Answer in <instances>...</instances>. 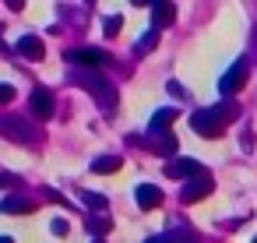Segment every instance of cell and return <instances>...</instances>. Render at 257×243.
<instances>
[{
	"label": "cell",
	"instance_id": "obj_1",
	"mask_svg": "<svg viewBox=\"0 0 257 243\" xmlns=\"http://www.w3.org/2000/svg\"><path fill=\"white\" fill-rule=\"evenodd\" d=\"M71 81L81 85V88L99 102V109L113 113V106H116V88H113L99 71H92V67H71Z\"/></svg>",
	"mask_w": 257,
	"mask_h": 243
},
{
	"label": "cell",
	"instance_id": "obj_2",
	"mask_svg": "<svg viewBox=\"0 0 257 243\" xmlns=\"http://www.w3.org/2000/svg\"><path fill=\"white\" fill-rule=\"evenodd\" d=\"M0 134L8 141H15V145H39L43 141V131L32 120L18 116V113H0Z\"/></svg>",
	"mask_w": 257,
	"mask_h": 243
},
{
	"label": "cell",
	"instance_id": "obj_3",
	"mask_svg": "<svg viewBox=\"0 0 257 243\" xmlns=\"http://www.w3.org/2000/svg\"><path fill=\"white\" fill-rule=\"evenodd\" d=\"M64 60H67V64H74V67H92V71H99V67L113 64V60H109V53H106V50H95V46H74V50H67V53H64Z\"/></svg>",
	"mask_w": 257,
	"mask_h": 243
},
{
	"label": "cell",
	"instance_id": "obj_4",
	"mask_svg": "<svg viewBox=\"0 0 257 243\" xmlns=\"http://www.w3.org/2000/svg\"><path fill=\"white\" fill-rule=\"evenodd\" d=\"M246 78H250V60L246 57H239V60H232V67L222 74V81H218V92L225 95V99H232L243 85H246Z\"/></svg>",
	"mask_w": 257,
	"mask_h": 243
},
{
	"label": "cell",
	"instance_id": "obj_5",
	"mask_svg": "<svg viewBox=\"0 0 257 243\" xmlns=\"http://www.w3.org/2000/svg\"><path fill=\"white\" fill-rule=\"evenodd\" d=\"M190 127H194V134H201V138H218V134L225 131V120H222L218 109L211 106V109H194V113H190Z\"/></svg>",
	"mask_w": 257,
	"mask_h": 243
},
{
	"label": "cell",
	"instance_id": "obj_6",
	"mask_svg": "<svg viewBox=\"0 0 257 243\" xmlns=\"http://www.w3.org/2000/svg\"><path fill=\"white\" fill-rule=\"evenodd\" d=\"M29 109H32V116H36V120H50V116H53V109H57L53 92H50V88H32V95H29Z\"/></svg>",
	"mask_w": 257,
	"mask_h": 243
},
{
	"label": "cell",
	"instance_id": "obj_7",
	"mask_svg": "<svg viewBox=\"0 0 257 243\" xmlns=\"http://www.w3.org/2000/svg\"><path fill=\"white\" fill-rule=\"evenodd\" d=\"M201 173H208L197 159H180V155H173L169 162H166V176H176V180H190V176H201Z\"/></svg>",
	"mask_w": 257,
	"mask_h": 243
},
{
	"label": "cell",
	"instance_id": "obj_8",
	"mask_svg": "<svg viewBox=\"0 0 257 243\" xmlns=\"http://www.w3.org/2000/svg\"><path fill=\"white\" fill-rule=\"evenodd\" d=\"M211 176L208 173H201V176H190L187 180V187H183V194H180V201H187V204H194V201H201V197H208L211 194Z\"/></svg>",
	"mask_w": 257,
	"mask_h": 243
},
{
	"label": "cell",
	"instance_id": "obj_9",
	"mask_svg": "<svg viewBox=\"0 0 257 243\" xmlns=\"http://www.w3.org/2000/svg\"><path fill=\"white\" fill-rule=\"evenodd\" d=\"M15 50H18L25 60H43V57H46V46H43V39H39V36H32V32H29V36H22Z\"/></svg>",
	"mask_w": 257,
	"mask_h": 243
},
{
	"label": "cell",
	"instance_id": "obj_10",
	"mask_svg": "<svg viewBox=\"0 0 257 243\" xmlns=\"http://www.w3.org/2000/svg\"><path fill=\"white\" fill-rule=\"evenodd\" d=\"M148 11H152V25H155V29H169L173 18H176V8L169 4V0H155Z\"/></svg>",
	"mask_w": 257,
	"mask_h": 243
},
{
	"label": "cell",
	"instance_id": "obj_11",
	"mask_svg": "<svg viewBox=\"0 0 257 243\" xmlns=\"http://www.w3.org/2000/svg\"><path fill=\"white\" fill-rule=\"evenodd\" d=\"M36 204L29 197H18V194H8V197H0V215H29Z\"/></svg>",
	"mask_w": 257,
	"mask_h": 243
},
{
	"label": "cell",
	"instance_id": "obj_12",
	"mask_svg": "<svg viewBox=\"0 0 257 243\" xmlns=\"http://www.w3.org/2000/svg\"><path fill=\"white\" fill-rule=\"evenodd\" d=\"M148 138H152V145H155V152L159 155H176V148H180V141H176V134L173 131H148Z\"/></svg>",
	"mask_w": 257,
	"mask_h": 243
},
{
	"label": "cell",
	"instance_id": "obj_13",
	"mask_svg": "<svg viewBox=\"0 0 257 243\" xmlns=\"http://www.w3.org/2000/svg\"><path fill=\"white\" fill-rule=\"evenodd\" d=\"M134 197H138L141 208H159V204H162V190L152 187V183H141V187L134 190Z\"/></svg>",
	"mask_w": 257,
	"mask_h": 243
},
{
	"label": "cell",
	"instance_id": "obj_14",
	"mask_svg": "<svg viewBox=\"0 0 257 243\" xmlns=\"http://www.w3.org/2000/svg\"><path fill=\"white\" fill-rule=\"evenodd\" d=\"M159 32H162V29H155V25H152L148 32H141V39L134 43V57H145V53H152V50L159 46Z\"/></svg>",
	"mask_w": 257,
	"mask_h": 243
},
{
	"label": "cell",
	"instance_id": "obj_15",
	"mask_svg": "<svg viewBox=\"0 0 257 243\" xmlns=\"http://www.w3.org/2000/svg\"><path fill=\"white\" fill-rule=\"evenodd\" d=\"M176 116H180V113H176V106H173V109H155V116H152V127H148V131H152V134H155V131H169Z\"/></svg>",
	"mask_w": 257,
	"mask_h": 243
},
{
	"label": "cell",
	"instance_id": "obj_16",
	"mask_svg": "<svg viewBox=\"0 0 257 243\" xmlns=\"http://www.w3.org/2000/svg\"><path fill=\"white\" fill-rule=\"evenodd\" d=\"M120 166H123L120 155H99V159H92V173H116Z\"/></svg>",
	"mask_w": 257,
	"mask_h": 243
},
{
	"label": "cell",
	"instance_id": "obj_17",
	"mask_svg": "<svg viewBox=\"0 0 257 243\" xmlns=\"http://www.w3.org/2000/svg\"><path fill=\"white\" fill-rule=\"evenodd\" d=\"M215 109H218V116H222V120H225V124H229V120H236V116H239V106H236V102H232V99H225V102H218V106H215Z\"/></svg>",
	"mask_w": 257,
	"mask_h": 243
},
{
	"label": "cell",
	"instance_id": "obj_18",
	"mask_svg": "<svg viewBox=\"0 0 257 243\" xmlns=\"http://www.w3.org/2000/svg\"><path fill=\"white\" fill-rule=\"evenodd\" d=\"M120 29H123V18H120V15H109V18L102 22V32H106L109 39H113V36H116Z\"/></svg>",
	"mask_w": 257,
	"mask_h": 243
},
{
	"label": "cell",
	"instance_id": "obj_19",
	"mask_svg": "<svg viewBox=\"0 0 257 243\" xmlns=\"http://www.w3.org/2000/svg\"><path fill=\"white\" fill-rule=\"evenodd\" d=\"M81 201H85L92 211H106V197H102V194H88V190H85V194H81Z\"/></svg>",
	"mask_w": 257,
	"mask_h": 243
},
{
	"label": "cell",
	"instance_id": "obj_20",
	"mask_svg": "<svg viewBox=\"0 0 257 243\" xmlns=\"http://www.w3.org/2000/svg\"><path fill=\"white\" fill-rule=\"evenodd\" d=\"M15 99V85H8V81H0V106H8Z\"/></svg>",
	"mask_w": 257,
	"mask_h": 243
},
{
	"label": "cell",
	"instance_id": "obj_21",
	"mask_svg": "<svg viewBox=\"0 0 257 243\" xmlns=\"http://www.w3.org/2000/svg\"><path fill=\"white\" fill-rule=\"evenodd\" d=\"M106 225H109L106 218H88V232H95V236H102V232H106Z\"/></svg>",
	"mask_w": 257,
	"mask_h": 243
},
{
	"label": "cell",
	"instance_id": "obj_22",
	"mask_svg": "<svg viewBox=\"0 0 257 243\" xmlns=\"http://www.w3.org/2000/svg\"><path fill=\"white\" fill-rule=\"evenodd\" d=\"M50 229H53L57 236H64V232H67V218H53V225H50Z\"/></svg>",
	"mask_w": 257,
	"mask_h": 243
},
{
	"label": "cell",
	"instance_id": "obj_23",
	"mask_svg": "<svg viewBox=\"0 0 257 243\" xmlns=\"http://www.w3.org/2000/svg\"><path fill=\"white\" fill-rule=\"evenodd\" d=\"M166 88H169V92H173V95H176V99H187V92H183V85H176V81H169V85H166Z\"/></svg>",
	"mask_w": 257,
	"mask_h": 243
},
{
	"label": "cell",
	"instance_id": "obj_24",
	"mask_svg": "<svg viewBox=\"0 0 257 243\" xmlns=\"http://www.w3.org/2000/svg\"><path fill=\"white\" fill-rule=\"evenodd\" d=\"M4 4H8L11 11H22V8H25V0H4Z\"/></svg>",
	"mask_w": 257,
	"mask_h": 243
},
{
	"label": "cell",
	"instance_id": "obj_25",
	"mask_svg": "<svg viewBox=\"0 0 257 243\" xmlns=\"http://www.w3.org/2000/svg\"><path fill=\"white\" fill-rule=\"evenodd\" d=\"M131 4H134V8H152L155 0H131Z\"/></svg>",
	"mask_w": 257,
	"mask_h": 243
},
{
	"label": "cell",
	"instance_id": "obj_26",
	"mask_svg": "<svg viewBox=\"0 0 257 243\" xmlns=\"http://www.w3.org/2000/svg\"><path fill=\"white\" fill-rule=\"evenodd\" d=\"M4 53H8V43H4V39H0V57H4Z\"/></svg>",
	"mask_w": 257,
	"mask_h": 243
},
{
	"label": "cell",
	"instance_id": "obj_27",
	"mask_svg": "<svg viewBox=\"0 0 257 243\" xmlns=\"http://www.w3.org/2000/svg\"><path fill=\"white\" fill-rule=\"evenodd\" d=\"M4 183H11V176H0V187H4Z\"/></svg>",
	"mask_w": 257,
	"mask_h": 243
},
{
	"label": "cell",
	"instance_id": "obj_28",
	"mask_svg": "<svg viewBox=\"0 0 257 243\" xmlns=\"http://www.w3.org/2000/svg\"><path fill=\"white\" fill-rule=\"evenodd\" d=\"M0 243H15V239H11V236H0Z\"/></svg>",
	"mask_w": 257,
	"mask_h": 243
},
{
	"label": "cell",
	"instance_id": "obj_29",
	"mask_svg": "<svg viewBox=\"0 0 257 243\" xmlns=\"http://www.w3.org/2000/svg\"><path fill=\"white\" fill-rule=\"evenodd\" d=\"M85 4H95V0H85Z\"/></svg>",
	"mask_w": 257,
	"mask_h": 243
},
{
	"label": "cell",
	"instance_id": "obj_30",
	"mask_svg": "<svg viewBox=\"0 0 257 243\" xmlns=\"http://www.w3.org/2000/svg\"><path fill=\"white\" fill-rule=\"evenodd\" d=\"M95 243H99V239H95Z\"/></svg>",
	"mask_w": 257,
	"mask_h": 243
}]
</instances>
